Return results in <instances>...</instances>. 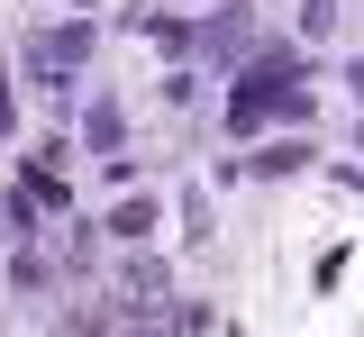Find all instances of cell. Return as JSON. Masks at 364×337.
I'll use <instances>...</instances> for the list:
<instances>
[{"mask_svg": "<svg viewBox=\"0 0 364 337\" xmlns=\"http://www.w3.org/2000/svg\"><path fill=\"white\" fill-rule=\"evenodd\" d=\"M9 128H18V109H9V73H0V137H9Z\"/></svg>", "mask_w": 364, "mask_h": 337, "instance_id": "cell-4", "label": "cell"}, {"mask_svg": "<svg viewBox=\"0 0 364 337\" xmlns=\"http://www.w3.org/2000/svg\"><path fill=\"white\" fill-rule=\"evenodd\" d=\"M109 228H119V237H146V228H155V200H128V210H119Z\"/></svg>", "mask_w": 364, "mask_h": 337, "instance_id": "cell-2", "label": "cell"}, {"mask_svg": "<svg viewBox=\"0 0 364 337\" xmlns=\"http://www.w3.org/2000/svg\"><path fill=\"white\" fill-rule=\"evenodd\" d=\"M355 92H364V64H355Z\"/></svg>", "mask_w": 364, "mask_h": 337, "instance_id": "cell-5", "label": "cell"}, {"mask_svg": "<svg viewBox=\"0 0 364 337\" xmlns=\"http://www.w3.org/2000/svg\"><path fill=\"white\" fill-rule=\"evenodd\" d=\"M337 28V0H301V37H328Z\"/></svg>", "mask_w": 364, "mask_h": 337, "instance_id": "cell-3", "label": "cell"}, {"mask_svg": "<svg viewBox=\"0 0 364 337\" xmlns=\"http://www.w3.org/2000/svg\"><path fill=\"white\" fill-rule=\"evenodd\" d=\"M301 164H310V146H264L255 155V173H301Z\"/></svg>", "mask_w": 364, "mask_h": 337, "instance_id": "cell-1", "label": "cell"}]
</instances>
